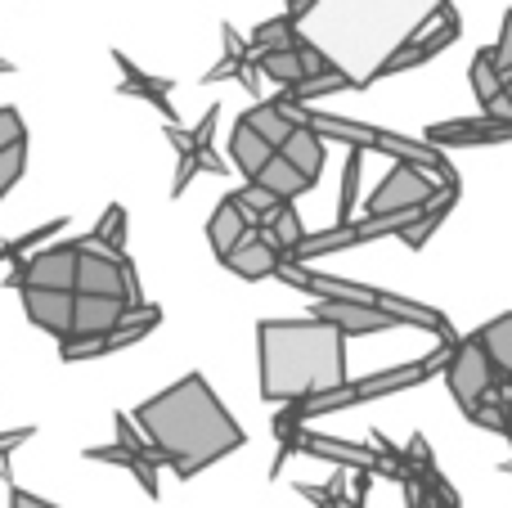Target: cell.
Returning <instances> with one entry per match:
<instances>
[{
  "label": "cell",
  "mask_w": 512,
  "mask_h": 508,
  "mask_svg": "<svg viewBox=\"0 0 512 508\" xmlns=\"http://www.w3.org/2000/svg\"><path fill=\"white\" fill-rule=\"evenodd\" d=\"M135 428L144 432L153 455L167 459L180 477L203 473L248 441V432L234 423V414L221 405L203 374H185L167 392L144 401L135 410Z\"/></svg>",
  "instance_id": "1"
},
{
  "label": "cell",
  "mask_w": 512,
  "mask_h": 508,
  "mask_svg": "<svg viewBox=\"0 0 512 508\" xmlns=\"http://www.w3.org/2000/svg\"><path fill=\"white\" fill-rule=\"evenodd\" d=\"M472 338L481 342L486 360L495 365V378H499V374L512 378V315H499V320H490L486 329L472 333Z\"/></svg>",
  "instance_id": "15"
},
{
  "label": "cell",
  "mask_w": 512,
  "mask_h": 508,
  "mask_svg": "<svg viewBox=\"0 0 512 508\" xmlns=\"http://www.w3.org/2000/svg\"><path fill=\"white\" fill-rule=\"evenodd\" d=\"M454 36H459V18H454V9H436V18H427L423 32L409 36V41L382 63L378 77H391V72H405V68H414V63H427L432 54H441L445 45H454Z\"/></svg>",
  "instance_id": "5"
},
{
  "label": "cell",
  "mask_w": 512,
  "mask_h": 508,
  "mask_svg": "<svg viewBox=\"0 0 512 508\" xmlns=\"http://www.w3.org/2000/svg\"><path fill=\"white\" fill-rule=\"evenodd\" d=\"M256 356L265 401L333 396L346 383V333L328 320H261Z\"/></svg>",
  "instance_id": "2"
},
{
  "label": "cell",
  "mask_w": 512,
  "mask_h": 508,
  "mask_svg": "<svg viewBox=\"0 0 512 508\" xmlns=\"http://www.w3.org/2000/svg\"><path fill=\"white\" fill-rule=\"evenodd\" d=\"M230 153H234V162H239V167H243V176H248V180H256V176H261V167H265V162L274 158V149H270V144H265L261 135H256L252 126H243V122L234 126Z\"/></svg>",
  "instance_id": "16"
},
{
  "label": "cell",
  "mask_w": 512,
  "mask_h": 508,
  "mask_svg": "<svg viewBox=\"0 0 512 508\" xmlns=\"http://www.w3.org/2000/svg\"><path fill=\"white\" fill-rule=\"evenodd\" d=\"M9 144H27V126L14 108H0V149H9Z\"/></svg>",
  "instance_id": "25"
},
{
  "label": "cell",
  "mask_w": 512,
  "mask_h": 508,
  "mask_svg": "<svg viewBox=\"0 0 512 508\" xmlns=\"http://www.w3.org/2000/svg\"><path fill=\"white\" fill-rule=\"evenodd\" d=\"M131 306L122 297H86L72 293V333L68 338H108V333L122 324V315Z\"/></svg>",
  "instance_id": "7"
},
{
  "label": "cell",
  "mask_w": 512,
  "mask_h": 508,
  "mask_svg": "<svg viewBox=\"0 0 512 508\" xmlns=\"http://www.w3.org/2000/svg\"><path fill=\"white\" fill-rule=\"evenodd\" d=\"M90 239L99 243V248H108V252H117V257H122V248H126V212L122 207H108L104 212V221L95 225V234H90Z\"/></svg>",
  "instance_id": "19"
},
{
  "label": "cell",
  "mask_w": 512,
  "mask_h": 508,
  "mask_svg": "<svg viewBox=\"0 0 512 508\" xmlns=\"http://www.w3.org/2000/svg\"><path fill=\"white\" fill-rule=\"evenodd\" d=\"M252 185H261L265 194L274 198V203H292V198H297V194H306V189H310V180L301 176L297 167H288V162H283L279 153H274V158L265 162V167H261V176H256Z\"/></svg>",
  "instance_id": "14"
},
{
  "label": "cell",
  "mask_w": 512,
  "mask_h": 508,
  "mask_svg": "<svg viewBox=\"0 0 512 508\" xmlns=\"http://www.w3.org/2000/svg\"><path fill=\"white\" fill-rule=\"evenodd\" d=\"M23 306H27V320H32L36 329L54 333V338H68V333H72V293L23 288Z\"/></svg>",
  "instance_id": "8"
},
{
  "label": "cell",
  "mask_w": 512,
  "mask_h": 508,
  "mask_svg": "<svg viewBox=\"0 0 512 508\" xmlns=\"http://www.w3.org/2000/svg\"><path fill=\"white\" fill-rule=\"evenodd\" d=\"M234 198H239V203L248 207V212H252V216H256V221H261V225H265V216H270L274 207H279V203H274L270 194H265L261 185H248V189H243V194H234Z\"/></svg>",
  "instance_id": "24"
},
{
  "label": "cell",
  "mask_w": 512,
  "mask_h": 508,
  "mask_svg": "<svg viewBox=\"0 0 512 508\" xmlns=\"http://www.w3.org/2000/svg\"><path fill=\"white\" fill-rule=\"evenodd\" d=\"M108 351L104 338H63V360H86V356H99Z\"/></svg>",
  "instance_id": "27"
},
{
  "label": "cell",
  "mask_w": 512,
  "mask_h": 508,
  "mask_svg": "<svg viewBox=\"0 0 512 508\" xmlns=\"http://www.w3.org/2000/svg\"><path fill=\"white\" fill-rule=\"evenodd\" d=\"M23 288H45V293H72L77 284V243H54L41 248L18 275Z\"/></svg>",
  "instance_id": "6"
},
{
  "label": "cell",
  "mask_w": 512,
  "mask_h": 508,
  "mask_svg": "<svg viewBox=\"0 0 512 508\" xmlns=\"http://www.w3.org/2000/svg\"><path fill=\"white\" fill-rule=\"evenodd\" d=\"M23 167H27V144L0 149V194H9V189L23 180Z\"/></svg>",
  "instance_id": "22"
},
{
  "label": "cell",
  "mask_w": 512,
  "mask_h": 508,
  "mask_svg": "<svg viewBox=\"0 0 512 508\" xmlns=\"http://www.w3.org/2000/svg\"><path fill=\"white\" fill-rule=\"evenodd\" d=\"M436 194H441V185H436V180L427 176L418 162H396V167H391V176L369 194V216L378 221V216L423 212Z\"/></svg>",
  "instance_id": "3"
},
{
  "label": "cell",
  "mask_w": 512,
  "mask_h": 508,
  "mask_svg": "<svg viewBox=\"0 0 512 508\" xmlns=\"http://www.w3.org/2000/svg\"><path fill=\"white\" fill-rule=\"evenodd\" d=\"M261 72L270 81H283V86H297L306 72H301V63H297V54L292 50H279V54H261Z\"/></svg>",
  "instance_id": "20"
},
{
  "label": "cell",
  "mask_w": 512,
  "mask_h": 508,
  "mask_svg": "<svg viewBox=\"0 0 512 508\" xmlns=\"http://www.w3.org/2000/svg\"><path fill=\"white\" fill-rule=\"evenodd\" d=\"M252 225H261L256 216L248 212V207L239 203V198H225L221 207H216V216H212V225H207V234H212V248H216V257H230V248L243 239V234L252 230Z\"/></svg>",
  "instance_id": "12"
},
{
  "label": "cell",
  "mask_w": 512,
  "mask_h": 508,
  "mask_svg": "<svg viewBox=\"0 0 512 508\" xmlns=\"http://www.w3.org/2000/svg\"><path fill=\"white\" fill-rule=\"evenodd\" d=\"M279 158L288 162V167H297L301 176L315 185L319 171H324V135L315 131V126H306V117H301L297 126H292V135L279 144Z\"/></svg>",
  "instance_id": "10"
},
{
  "label": "cell",
  "mask_w": 512,
  "mask_h": 508,
  "mask_svg": "<svg viewBox=\"0 0 512 508\" xmlns=\"http://www.w3.org/2000/svg\"><path fill=\"white\" fill-rule=\"evenodd\" d=\"M499 90H504V72H499L495 63V50H481L477 59H472V95H477V104H495Z\"/></svg>",
  "instance_id": "18"
},
{
  "label": "cell",
  "mask_w": 512,
  "mask_h": 508,
  "mask_svg": "<svg viewBox=\"0 0 512 508\" xmlns=\"http://www.w3.org/2000/svg\"><path fill=\"white\" fill-rule=\"evenodd\" d=\"M243 126H252L256 135H261L265 144H270L274 153H279V144L292 135V126H297V117L288 113V104H256V108H248V113L239 117Z\"/></svg>",
  "instance_id": "13"
},
{
  "label": "cell",
  "mask_w": 512,
  "mask_h": 508,
  "mask_svg": "<svg viewBox=\"0 0 512 508\" xmlns=\"http://www.w3.org/2000/svg\"><path fill=\"white\" fill-rule=\"evenodd\" d=\"M9 508H59V504L41 500V495H32V491H14L9 495Z\"/></svg>",
  "instance_id": "29"
},
{
  "label": "cell",
  "mask_w": 512,
  "mask_h": 508,
  "mask_svg": "<svg viewBox=\"0 0 512 508\" xmlns=\"http://www.w3.org/2000/svg\"><path fill=\"white\" fill-rule=\"evenodd\" d=\"M90 459H104V464H126L135 477H140V486L149 495H158V473H153V459L144 455V446H108V450H86Z\"/></svg>",
  "instance_id": "17"
},
{
  "label": "cell",
  "mask_w": 512,
  "mask_h": 508,
  "mask_svg": "<svg viewBox=\"0 0 512 508\" xmlns=\"http://www.w3.org/2000/svg\"><path fill=\"white\" fill-rule=\"evenodd\" d=\"M490 387H495V365L486 360V351H481L477 338H463L459 347L450 351V392H454V401L472 414L481 396H490Z\"/></svg>",
  "instance_id": "4"
},
{
  "label": "cell",
  "mask_w": 512,
  "mask_h": 508,
  "mask_svg": "<svg viewBox=\"0 0 512 508\" xmlns=\"http://www.w3.org/2000/svg\"><path fill=\"white\" fill-rule=\"evenodd\" d=\"M292 54H297V63H301V72H306V77H319V72L333 68V63H328L310 41H297V45H292Z\"/></svg>",
  "instance_id": "26"
},
{
  "label": "cell",
  "mask_w": 512,
  "mask_h": 508,
  "mask_svg": "<svg viewBox=\"0 0 512 508\" xmlns=\"http://www.w3.org/2000/svg\"><path fill=\"white\" fill-rule=\"evenodd\" d=\"M495 63H499V72H512V9H508V18H504V32H499V45H495Z\"/></svg>",
  "instance_id": "28"
},
{
  "label": "cell",
  "mask_w": 512,
  "mask_h": 508,
  "mask_svg": "<svg viewBox=\"0 0 512 508\" xmlns=\"http://www.w3.org/2000/svg\"><path fill=\"white\" fill-rule=\"evenodd\" d=\"M504 432H512V396H508V405H504Z\"/></svg>",
  "instance_id": "30"
},
{
  "label": "cell",
  "mask_w": 512,
  "mask_h": 508,
  "mask_svg": "<svg viewBox=\"0 0 512 508\" xmlns=\"http://www.w3.org/2000/svg\"><path fill=\"white\" fill-rule=\"evenodd\" d=\"M225 266H230L234 275H243V279H265V275H274V270H279V252L261 239V225H252V230L230 248Z\"/></svg>",
  "instance_id": "11"
},
{
  "label": "cell",
  "mask_w": 512,
  "mask_h": 508,
  "mask_svg": "<svg viewBox=\"0 0 512 508\" xmlns=\"http://www.w3.org/2000/svg\"><path fill=\"white\" fill-rule=\"evenodd\" d=\"M315 320L337 324L342 333H373V329H396V324H405L391 311H382V306H360V302H324Z\"/></svg>",
  "instance_id": "9"
},
{
  "label": "cell",
  "mask_w": 512,
  "mask_h": 508,
  "mask_svg": "<svg viewBox=\"0 0 512 508\" xmlns=\"http://www.w3.org/2000/svg\"><path fill=\"white\" fill-rule=\"evenodd\" d=\"M346 86H351V77L337 72V68H328V72H319V77H301L297 95L301 99H319V95H328V90H346Z\"/></svg>",
  "instance_id": "23"
},
{
  "label": "cell",
  "mask_w": 512,
  "mask_h": 508,
  "mask_svg": "<svg viewBox=\"0 0 512 508\" xmlns=\"http://www.w3.org/2000/svg\"><path fill=\"white\" fill-rule=\"evenodd\" d=\"M256 45L265 54H279V50H292L297 36H292V18H274V23H261L256 27Z\"/></svg>",
  "instance_id": "21"
}]
</instances>
